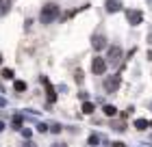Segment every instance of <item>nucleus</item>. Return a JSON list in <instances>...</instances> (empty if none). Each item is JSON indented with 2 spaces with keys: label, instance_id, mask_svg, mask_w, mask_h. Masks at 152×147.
Wrapping results in <instances>:
<instances>
[{
  "label": "nucleus",
  "instance_id": "39448f33",
  "mask_svg": "<svg viewBox=\"0 0 152 147\" xmlns=\"http://www.w3.org/2000/svg\"><path fill=\"white\" fill-rule=\"evenodd\" d=\"M91 72L98 74V76H102V74L107 72V61L102 59V56H96V59L91 61Z\"/></svg>",
  "mask_w": 152,
  "mask_h": 147
},
{
  "label": "nucleus",
  "instance_id": "aec40b11",
  "mask_svg": "<svg viewBox=\"0 0 152 147\" xmlns=\"http://www.w3.org/2000/svg\"><path fill=\"white\" fill-rule=\"evenodd\" d=\"M113 147H126V145H124L122 141H115V143H113Z\"/></svg>",
  "mask_w": 152,
  "mask_h": 147
},
{
  "label": "nucleus",
  "instance_id": "1a4fd4ad",
  "mask_svg": "<svg viewBox=\"0 0 152 147\" xmlns=\"http://www.w3.org/2000/svg\"><path fill=\"white\" fill-rule=\"evenodd\" d=\"M11 9V0H0V17H4Z\"/></svg>",
  "mask_w": 152,
  "mask_h": 147
},
{
  "label": "nucleus",
  "instance_id": "a878e982",
  "mask_svg": "<svg viewBox=\"0 0 152 147\" xmlns=\"http://www.w3.org/2000/svg\"><path fill=\"white\" fill-rule=\"evenodd\" d=\"M150 128H152V121H150Z\"/></svg>",
  "mask_w": 152,
  "mask_h": 147
},
{
  "label": "nucleus",
  "instance_id": "f8f14e48",
  "mask_svg": "<svg viewBox=\"0 0 152 147\" xmlns=\"http://www.w3.org/2000/svg\"><path fill=\"white\" fill-rule=\"evenodd\" d=\"M135 128H137V130H148L150 123L146 121V119H137V121H135Z\"/></svg>",
  "mask_w": 152,
  "mask_h": 147
},
{
  "label": "nucleus",
  "instance_id": "6ab92c4d",
  "mask_svg": "<svg viewBox=\"0 0 152 147\" xmlns=\"http://www.w3.org/2000/svg\"><path fill=\"white\" fill-rule=\"evenodd\" d=\"M37 130H39V132H48V125H46V123H39Z\"/></svg>",
  "mask_w": 152,
  "mask_h": 147
},
{
  "label": "nucleus",
  "instance_id": "b1692460",
  "mask_svg": "<svg viewBox=\"0 0 152 147\" xmlns=\"http://www.w3.org/2000/svg\"><path fill=\"white\" fill-rule=\"evenodd\" d=\"M148 39H150V43H152V33H150V37H148Z\"/></svg>",
  "mask_w": 152,
  "mask_h": 147
},
{
  "label": "nucleus",
  "instance_id": "a211bd4d",
  "mask_svg": "<svg viewBox=\"0 0 152 147\" xmlns=\"http://www.w3.org/2000/svg\"><path fill=\"white\" fill-rule=\"evenodd\" d=\"M50 130L54 132V134H59V132H61V130H63V125H59V123H54V125H52V128H50Z\"/></svg>",
  "mask_w": 152,
  "mask_h": 147
},
{
  "label": "nucleus",
  "instance_id": "7ed1b4c3",
  "mask_svg": "<svg viewBox=\"0 0 152 147\" xmlns=\"http://www.w3.org/2000/svg\"><path fill=\"white\" fill-rule=\"evenodd\" d=\"M107 61L111 65H117L122 61V48L120 46H109V52H107Z\"/></svg>",
  "mask_w": 152,
  "mask_h": 147
},
{
  "label": "nucleus",
  "instance_id": "9b49d317",
  "mask_svg": "<svg viewBox=\"0 0 152 147\" xmlns=\"http://www.w3.org/2000/svg\"><path fill=\"white\" fill-rule=\"evenodd\" d=\"M94 110H96V106L91 102H83V113H85V115H91Z\"/></svg>",
  "mask_w": 152,
  "mask_h": 147
},
{
  "label": "nucleus",
  "instance_id": "9d476101",
  "mask_svg": "<svg viewBox=\"0 0 152 147\" xmlns=\"http://www.w3.org/2000/svg\"><path fill=\"white\" fill-rule=\"evenodd\" d=\"M102 110H104V115H107V117H115V115H117V108L111 106V104H107V106L102 108Z\"/></svg>",
  "mask_w": 152,
  "mask_h": 147
},
{
  "label": "nucleus",
  "instance_id": "5701e85b",
  "mask_svg": "<svg viewBox=\"0 0 152 147\" xmlns=\"http://www.w3.org/2000/svg\"><path fill=\"white\" fill-rule=\"evenodd\" d=\"M2 130H4V123H2V121H0V132H2Z\"/></svg>",
  "mask_w": 152,
  "mask_h": 147
},
{
  "label": "nucleus",
  "instance_id": "412c9836",
  "mask_svg": "<svg viewBox=\"0 0 152 147\" xmlns=\"http://www.w3.org/2000/svg\"><path fill=\"white\" fill-rule=\"evenodd\" d=\"M22 147H37V145H35V143H31V141H28V143H24Z\"/></svg>",
  "mask_w": 152,
  "mask_h": 147
},
{
  "label": "nucleus",
  "instance_id": "0eeeda50",
  "mask_svg": "<svg viewBox=\"0 0 152 147\" xmlns=\"http://www.w3.org/2000/svg\"><path fill=\"white\" fill-rule=\"evenodd\" d=\"M91 46H94V50L98 52V50H102V48H107V39L102 37V35H94V39H91Z\"/></svg>",
  "mask_w": 152,
  "mask_h": 147
},
{
  "label": "nucleus",
  "instance_id": "20e7f679",
  "mask_svg": "<svg viewBox=\"0 0 152 147\" xmlns=\"http://www.w3.org/2000/svg\"><path fill=\"white\" fill-rule=\"evenodd\" d=\"M126 20H128L130 26H139V24L143 22V13L137 11V9H128V11H126Z\"/></svg>",
  "mask_w": 152,
  "mask_h": 147
},
{
  "label": "nucleus",
  "instance_id": "423d86ee",
  "mask_svg": "<svg viewBox=\"0 0 152 147\" xmlns=\"http://www.w3.org/2000/svg\"><path fill=\"white\" fill-rule=\"evenodd\" d=\"M104 9H107V13L122 11V0H104Z\"/></svg>",
  "mask_w": 152,
  "mask_h": 147
},
{
  "label": "nucleus",
  "instance_id": "2eb2a0df",
  "mask_svg": "<svg viewBox=\"0 0 152 147\" xmlns=\"http://www.w3.org/2000/svg\"><path fill=\"white\" fill-rule=\"evenodd\" d=\"M74 80L78 82V85L83 82V72H80V69H76V72H74Z\"/></svg>",
  "mask_w": 152,
  "mask_h": 147
},
{
  "label": "nucleus",
  "instance_id": "4468645a",
  "mask_svg": "<svg viewBox=\"0 0 152 147\" xmlns=\"http://www.w3.org/2000/svg\"><path fill=\"white\" fill-rule=\"evenodd\" d=\"M2 78L11 80V78H13V69H2Z\"/></svg>",
  "mask_w": 152,
  "mask_h": 147
},
{
  "label": "nucleus",
  "instance_id": "dca6fc26",
  "mask_svg": "<svg viewBox=\"0 0 152 147\" xmlns=\"http://www.w3.org/2000/svg\"><path fill=\"white\" fill-rule=\"evenodd\" d=\"M13 125H15V128H20V125H22V117H20V115L13 117Z\"/></svg>",
  "mask_w": 152,
  "mask_h": 147
},
{
  "label": "nucleus",
  "instance_id": "ddd939ff",
  "mask_svg": "<svg viewBox=\"0 0 152 147\" xmlns=\"http://www.w3.org/2000/svg\"><path fill=\"white\" fill-rule=\"evenodd\" d=\"M13 89H15V91H26V82L24 80H15V82H13Z\"/></svg>",
  "mask_w": 152,
  "mask_h": 147
},
{
  "label": "nucleus",
  "instance_id": "f3484780",
  "mask_svg": "<svg viewBox=\"0 0 152 147\" xmlns=\"http://www.w3.org/2000/svg\"><path fill=\"white\" fill-rule=\"evenodd\" d=\"M98 141H100L98 134H91V136H89V145H98Z\"/></svg>",
  "mask_w": 152,
  "mask_h": 147
},
{
  "label": "nucleus",
  "instance_id": "393cba45",
  "mask_svg": "<svg viewBox=\"0 0 152 147\" xmlns=\"http://www.w3.org/2000/svg\"><path fill=\"white\" fill-rule=\"evenodd\" d=\"M0 63H2V54H0Z\"/></svg>",
  "mask_w": 152,
  "mask_h": 147
},
{
  "label": "nucleus",
  "instance_id": "4be33fe9",
  "mask_svg": "<svg viewBox=\"0 0 152 147\" xmlns=\"http://www.w3.org/2000/svg\"><path fill=\"white\" fill-rule=\"evenodd\" d=\"M52 147H67V145H65V143H54Z\"/></svg>",
  "mask_w": 152,
  "mask_h": 147
},
{
  "label": "nucleus",
  "instance_id": "f257e3e1",
  "mask_svg": "<svg viewBox=\"0 0 152 147\" xmlns=\"http://www.w3.org/2000/svg\"><path fill=\"white\" fill-rule=\"evenodd\" d=\"M57 17H59V7L54 4V2H48L44 9H41V13H39L41 24H50V22H54Z\"/></svg>",
  "mask_w": 152,
  "mask_h": 147
},
{
  "label": "nucleus",
  "instance_id": "f03ea898",
  "mask_svg": "<svg viewBox=\"0 0 152 147\" xmlns=\"http://www.w3.org/2000/svg\"><path fill=\"white\" fill-rule=\"evenodd\" d=\"M120 85H122V78H120V76H107V78H104V91H107V93H115V91L117 89H120Z\"/></svg>",
  "mask_w": 152,
  "mask_h": 147
},
{
  "label": "nucleus",
  "instance_id": "6e6552de",
  "mask_svg": "<svg viewBox=\"0 0 152 147\" xmlns=\"http://www.w3.org/2000/svg\"><path fill=\"white\" fill-rule=\"evenodd\" d=\"M41 82H44V85H46V89H48V102H54V100H57V93H54L52 85L48 82V78H44V76H41Z\"/></svg>",
  "mask_w": 152,
  "mask_h": 147
}]
</instances>
